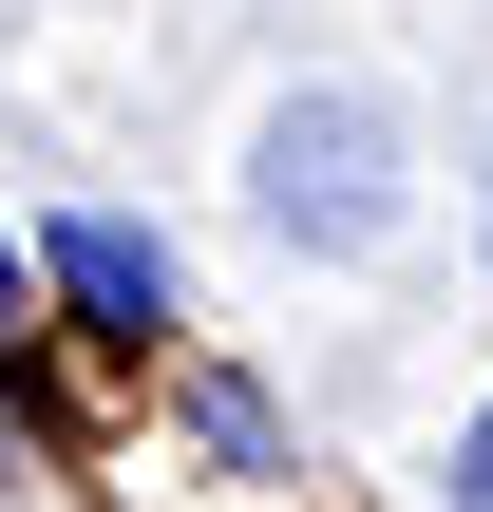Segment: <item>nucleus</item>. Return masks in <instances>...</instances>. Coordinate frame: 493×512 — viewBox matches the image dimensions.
<instances>
[{
    "instance_id": "nucleus-1",
    "label": "nucleus",
    "mask_w": 493,
    "mask_h": 512,
    "mask_svg": "<svg viewBox=\"0 0 493 512\" xmlns=\"http://www.w3.org/2000/svg\"><path fill=\"white\" fill-rule=\"evenodd\" d=\"M247 209L285 228V247H323V266H361L380 228H399V114L380 95H285L266 133H247Z\"/></svg>"
},
{
    "instance_id": "nucleus-2",
    "label": "nucleus",
    "mask_w": 493,
    "mask_h": 512,
    "mask_svg": "<svg viewBox=\"0 0 493 512\" xmlns=\"http://www.w3.org/2000/svg\"><path fill=\"white\" fill-rule=\"evenodd\" d=\"M38 304H57L76 342H171V247H152L133 209H57V228H38Z\"/></svg>"
},
{
    "instance_id": "nucleus-3",
    "label": "nucleus",
    "mask_w": 493,
    "mask_h": 512,
    "mask_svg": "<svg viewBox=\"0 0 493 512\" xmlns=\"http://www.w3.org/2000/svg\"><path fill=\"white\" fill-rule=\"evenodd\" d=\"M456 512H493V399L456 418Z\"/></svg>"
},
{
    "instance_id": "nucleus-4",
    "label": "nucleus",
    "mask_w": 493,
    "mask_h": 512,
    "mask_svg": "<svg viewBox=\"0 0 493 512\" xmlns=\"http://www.w3.org/2000/svg\"><path fill=\"white\" fill-rule=\"evenodd\" d=\"M19 304H38V247H19V228H0V323H19Z\"/></svg>"
},
{
    "instance_id": "nucleus-5",
    "label": "nucleus",
    "mask_w": 493,
    "mask_h": 512,
    "mask_svg": "<svg viewBox=\"0 0 493 512\" xmlns=\"http://www.w3.org/2000/svg\"><path fill=\"white\" fill-rule=\"evenodd\" d=\"M0 494H19V437H0Z\"/></svg>"
}]
</instances>
